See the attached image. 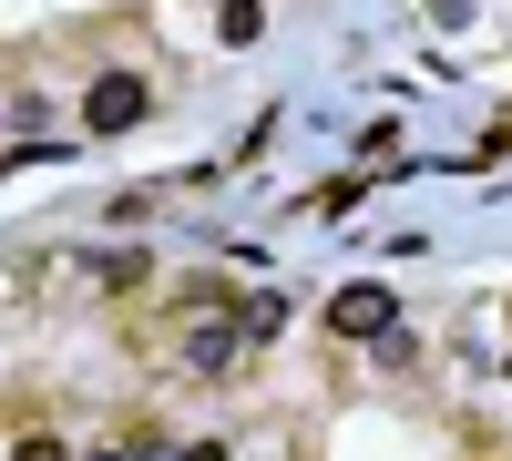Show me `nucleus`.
Instances as JSON below:
<instances>
[{
  "instance_id": "1",
  "label": "nucleus",
  "mask_w": 512,
  "mask_h": 461,
  "mask_svg": "<svg viewBox=\"0 0 512 461\" xmlns=\"http://www.w3.org/2000/svg\"><path fill=\"white\" fill-rule=\"evenodd\" d=\"M236 308H216V298H195V318H185V369L195 380H226V359H236Z\"/></svg>"
},
{
  "instance_id": "2",
  "label": "nucleus",
  "mask_w": 512,
  "mask_h": 461,
  "mask_svg": "<svg viewBox=\"0 0 512 461\" xmlns=\"http://www.w3.org/2000/svg\"><path fill=\"white\" fill-rule=\"evenodd\" d=\"M390 328H400L390 287H338V298H328V339H390Z\"/></svg>"
},
{
  "instance_id": "3",
  "label": "nucleus",
  "mask_w": 512,
  "mask_h": 461,
  "mask_svg": "<svg viewBox=\"0 0 512 461\" xmlns=\"http://www.w3.org/2000/svg\"><path fill=\"white\" fill-rule=\"evenodd\" d=\"M144 72H103L93 82V93H82V123H93V134H134V123H144Z\"/></svg>"
},
{
  "instance_id": "4",
  "label": "nucleus",
  "mask_w": 512,
  "mask_h": 461,
  "mask_svg": "<svg viewBox=\"0 0 512 461\" xmlns=\"http://www.w3.org/2000/svg\"><path fill=\"white\" fill-rule=\"evenodd\" d=\"M21 461H62V441H52V431H31V441H21Z\"/></svg>"
},
{
  "instance_id": "5",
  "label": "nucleus",
  "mask_w": 512,
  "mask_h": 461,
  "mask_svg": "<svg viewBox=\"0 0 512 461\" xmlns=\"http://www.w3.org/2000/svg\"><path fill=\"white\" fill-rule=\"evenodd\" d=\"M185 461H226V441H195V451H185Z\"/></svg>"
},
{
  "instance_id": "6",
  "label": "nucleus",
  "mask_w": 512,
  "mask_h": 461,
  "mask_svg": "<svg viewBox=\"0 0 512 461\" xmlns=\"http://www.w3.org/2000/svg\"><path fill=\"white\" fill-rule=\"evenodd\" d=\"M93 461H113V451H93Z\"/></svg>"
}]
</instances>
